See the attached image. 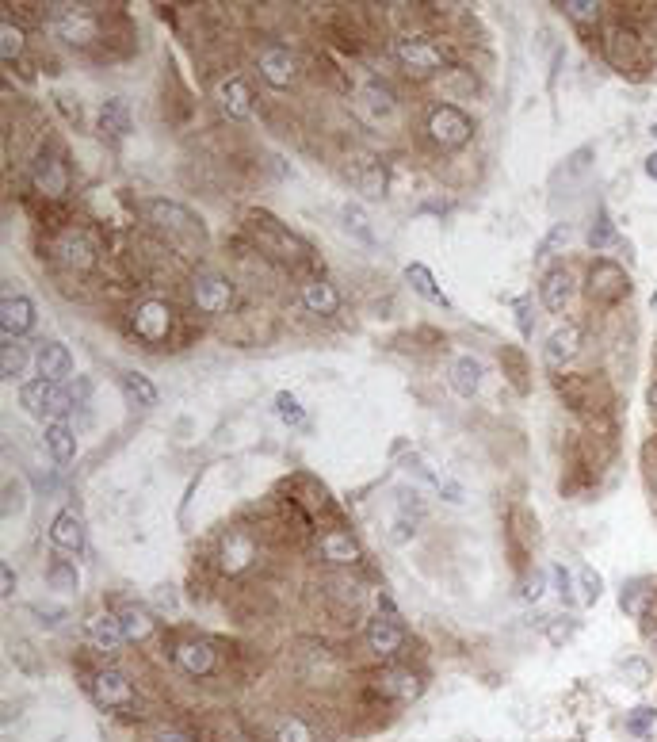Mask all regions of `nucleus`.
<instances>
[{"mask_svg":"<svg viewBox=\"0 0 657 742\" xmlns=\"http://www.w3.org/2000/svg\"><path fill=\"white\" fill-rule=\"evenodd\" d=\"M146 215L149 222L165 234V241H172L180 253H191V249H203V241H207V234H203V226H199V219L191 215V211H184L180 203H169V199H149L146 203Z\"/></svg>","mask_w":657,"mask_h":742,"instance_id":"nucleus-1","label":"nucleus"},{"mask_svg":"<svg viewBox=\"0 0 657 742\" xmlns=\"http://www.w3.org/2000/svg\"><path fill=\"white\" fill-rule=\"evenodd\" d=\"M424 134H428V142L436 150L455 153L474 138V119L463 108H455V104H436L428 111V119H424Z\"/></svg>","mask_w":657,"mask_h":742,"instance_id":"nucleus-2","label":"nucleus"},{"mask_svg":"<svg viewBox=\"0 0 657 742\" xmlns=\"http://www.w3.org/2000/svg\"><path fill=\"white\" fill-rule=\"evenodd\" d=\"M20 406L35 417H50V421H62L73 406H77V394L69 391L65 383H50V379H31L20 387Z\"/></svg>","mask_w":657,"mask_h":742,"instance_id":"nucleus-3","label":"nucleus"},{"mask_svg":"<svg viewBox=\"0 0 657 742\" xmlns=\"http://www.w3.org/2000/svg\"><path fill=\"white\" fill-rule=\"evenodd\" d=\"M394 58L413 77H436L447 66V54L440 50V43H432V35H398Z\"/></svg>","mask_w":657,"mask_h":742,"instance_id":"nucleus-4","label":"nucleus"},{"mask_svg":"<svg viewBox=\"0 0 657 742\" xmlns=\"http://www.w3.org/2000/svg\"><path fill=\"white\" fill-rule=\"evenodd\" d=\"M585 291L589 299L600 306H615L619 299L631 295V276L623 272V264L608 261V257H596L589 264V276H585Z\"/></svg>","mask_w":657,"mask_h":742,"instance_id":"nucleus-5","label":"nucleus"},{"mask_svg":"<svg viewBox=\"0 0 657 742\" xmlns=\"http://www.w3.org/2000/svg\"><path fill=\"white\" fill-rule=\"evenodd\" d=\"M85 685H88V697L96 700V708H104V712H127V708H134V685L115 666H100Z\"/></svg>","mask_w":657,"mask_h":742,"instance_id":"nucleus-6","label":"nucleus"},{"mask_svg":"<svg viewBox=\"0 0 657 742\" xmlns=\"http://www.w3.org/2000/svg\"><path fill=\"white\" fill-rule=\"evenodd\" d=\"M172 322H176V314H172V306L165 303V299H142V303L130 310V329H134V337H138L142 345H161V341H169Z\"/></svg>","mask_w":657,"mask_h":742,"instance_id":"nucleus-7","label":"nucleus"},{"mask_svg":"<svg viewBox=\"0 0 657 742\" xmlns=\"http://www.w3.org/2000/svg\"><path fill=\"white\" fill-rule=\"evenodd\" d=\"M191 303L199 314H226L234 303V280L222 272H195L191 280Z\"/></svg>","mask_w":657,"mask_h":742,"instance_id":"nucleus-8","label":"nucleus"},{"mask_svg":"<svg viewBox=\"0 0 657 742\" xmlns=\"http://www.w3.org/2000/svg\"><path fill=\"white\" fill-rule=\"evenodd\" d=\"M256 69L260 77L268 81L272 88H291L298 81V58L291 46L283 43H264L260 54H256Z\"/></svg>","mask_w":657,"mask_h":742,"instance_id":"nucleus-9","label":"nucleus"},{"mask_svg":"<svg viewBox=\"0 0 657 742\" xmlns=\"http://www.w3.org/2000/svg\"><path fill=\"white\" fill-rule=\"evenodd\" d=\"M54 31L69 46H88L100 35V20L88 8H81V4H58L54 8Z\"/></svg>","mask_w":657,"mask_h":742,"instance_id":"nucleus-10","label":"nucleus"},{"mask_svg":"<svg viewBox=\"0 0 657 742\" xmlns=\"http://www.w3.org/2000/svg\"><path fill=\"white\" fill-rule=\"evenodd\" d=\"M604 54L619 73H631L646 62V50H642V39H638L631 27H608L604 31Z\"/></svg>","mask_w":657,"mask_h":742,"instance_id":"nucleus-11","label":"nucleus"},{"mask_svg":"<svg viewBox=\"0 0 657 742\" xmlns=\"http://www.w3.org/2000/svg\"><path fill=\"white\" fill-rule=\"evenodd\" d=\"M585 349V326L581 322H562L558 329H551V337H547V345H543V360H547V368H566L577 352Z\"/></svg>","mask_w":657,"mask_h":742,"instance_id":"nucleus-12","label":"nucleus"},{"mask_svg":"<svg viewBox=\"0 0 657 742\" xmlns=\"http://www.w3.org/2000/svg\"><path fill=\"white\" fill-rule=\"evenodd\" d=\"M318 555L329 567H356L363 559V547L348 528H329L318 536Z\"/></svg>","mask_w":657,"mask_h":742,"instance_id":"nucleus-13","label":"nucleus"},{"mask_svg":"<svg viewBox=\"0 0 657 742\" xmlns=\"http://www.w3.org/2000/svg\"><path fill=\"white\" fill-rule=\"evenodd\" d=\"M54 253H58V261L69 264V268L88 272V268L96 264V241L88 238L81 226H69V230H62L58 241H54Z\"/></svg>","mask_w":657,"mask_h":742,"instance_id":"nucleus-14","label":"nucleus"},{"mask_svg":"<svg viewBox=\"0 0 657 742\" xmlns=\"http://www.w3.org/2000/svg\"><path fill=\"white\" fill-rule=\"evenodd\" d=\"M172 658H176V666L188 677H211L218 670V651H214L207 639H184V643H176Z\"/></svg>","mask_w":657,"mask_h":742,"instance_id":"nucleus-15","label":"nucleus"},{"mask_svg":"<svg viewBox=\"0 0 657 742\" xmlns=\"http://www.w3.org/2000/svg\"><path fill=\"white\" fill-rule=\"evenodd\" d=\"M363 639H367V651L375 658H394L405 647V628L394 616H375V620H367Z\"/></svg>","mask_w":657,"mask_h":742,"instance_id":"nucleus-16","label":"nucleus"},{"mask_svg":"<svg viewBox=\"0 0 657 742\" xmlns=\"http://www.w3.org/2000/svg\"><path fill=\"white\" fill-rule=\"evenodd\" d=\"M256 559V544L249 532H241V528H230L226 536H222V544H218V567L226 570V574H241V570H249Z\"/></svg>","mask_w":657,"mask_h":742,"instance_id":"nucleus-17","label":"nucleus"},{"mask_svg":"<svg viewBox=\"0 0 657 742\" xmlns=\"http://www.w3.org/2000/svg\"><path fill=\"white\" fill-rule=\"evenodd\" d=\"M31 180H35V188L50 199H62L65 192H69V169H65V161L58 153H39V161H35V169H31Z\"/></svg>","mask_w":657,"mask_h":742,"instance_id":"nucleus-18","label":"nucleus"},{"mask_svg":"<svg viewBox=\"0 0 657 742\" xmlns=\"http://www.w3.org/2000/svg\"><path fill=\"white\" fill-rule=\"evenodd\" d=\"M31 329H35V303L27 295H4V303H0V333L20 341L23 333H31Z\"/></svg>","mask_w":657,"mask_h":742,"instance_id":"nucleus-19","label":"nucleus"},{"mask_svg":"<svg viewBox=\"0 0 657 742\" xmlns=\"http://www.w3.org/2000/svg\"><path fill=\"white\" fill-rule=\"evenodd\" d=\"M218 108L226 111V119H237V123L253 119V88H249V81L245 77H226L218 85Z\"/></svg>","mask_w":657,"mask_h":742,"instance_id":"nucleus-20","label":"nucleus"},{"mask_svg":"<svg viewBox=\"0 0 657 742\" xmlns=\"http://www.w3.org/2000/svg\"><path fill=\"white\" fill-rule=\"evenodd\" d=\"M394 108H398V100H394V92L382 85V81H367V85H360V92H356V111H360L363 119H371V123L390 119Z\"/></svg>","mask_w":657,"mask_h":742,"instance_id":"nucleus-21","label":"nucleus"},{"mask_svg":"<svg viewBox=\"0 0 657 742\" xmlns=\"http://www.w3.org/2000/svg\"><path fill=\"white\" fill-rule=\"evenodd\" d=\"M85 632H88V639H92V647H100V651H119V647L127 643L119 612H92L85 620Z\"/></svg>","mask_w":657,"mask_h":742,"instance_id":"nucleus-22","label":"nucleus"},{"mask_svg":"<svg viewBox=\"0 0 657 742\" xmlns=\"http://www.w3.org/2000/svg\"><path fill=\"white\" fill-rule=\"evenodd\" d=\"M302 306L310 310V314H321V318H329V314H337L340 310V291L333 280H325V276H310L306 284H302Z\"/></svg>","mask_w":657,"mask_h":742,"instance_id":"nucleus-23","label":"nucleus"},{"mask_svg":"<svg viewBox=\"0 0 657 742\" xmlns=\"http://www.w3.org/2000/svg\"><path fill=\"white\" fill-rule=\"evenodd\" d=\"M35 364H39V375L50 379V383H65L73 375V352L58 345V341H43L39 352H35Z\"/></svg>","mask_w":657,"mask_h":742,"instance_id":"nucleus-24","label":"nucleus"},{"mask_svg":"<svg viewBox=\"0 0 657 742\" xmlns=\"http://www.w3.org/2000/svg\"><path fill=\"white\" fill-rule=\"evenodd\" d=\"M539 295H543V306L551 310V314H566V306H570L573 299V276L570 268H551L547 276H543V284H539Z\"/></svg>","mask_w":657,"mask_h":742,"instance_id":"nucleus-25","label":"nucleus"},{"mask_svg":"<svg viewBox=\"0 0 657 742\" xmlns=\"http://www.w3.org/2000/svg\"><path fill=\"white\" fill-rule=\"evenodd\" d=\"M375 689H379L382 697L398 700V704H409V700L421 697V677L409 674V670H382L379 677H375Z\"/></svg>","mask_w":657,"mask_h":742,"instance_id":"nucleus-26","label":"nucleus"},{"mask_svg":"<svg viewBox=\"0 0 657 742\" xmlns=\"http://www.w3.org/2000/svg\"><path fill=\"white\" fill-rule=\"evenodd\" d=\"M50 540L62 551H85V521L77 509H62L50 524Z\"/></svg>","mask_w":657,"mask_h":742,"instance_id":"nucleus-27","label":"nucleus"},{"mask_svg":"<svg viewBox=\"0 0 657 742\" xmlns=\"http://www.w3.org/2000/svg\"><path fill=\"white\" fill-rule=\"evenodd\" d=\"M478 387H482V364H478L470 352H463V356L451 364V391L459 394V398H474Z\"/></svg>","mask_w":657,"mask_h":742,"instance_id":"nucleus-28","label":"nucleus"},{"mask_svg":"<svg viewBox=\"0 0 657 742\" xmlns=\"http://www.w3.org/2000/svg\"><path fill=\"white\" fill-rule=\"evenodd\" d=\"M43 440H46V448H50V456L58 459V463H69V459L77 456V433H73L69 421H50Z\"/></svg>","mask_w":657,"mask_h":742,"instance_id":"nucleus-29","label":"nucleus"},{"mask_svg":"<svg viewBox=\"0 0 657 742\" xmlns=\"http://www.w3.org/2000/svg\"><path fill=\"white\" fill-rule=\"evenodd\" d=\"M119 620H123V635H127V643H146L149 635L157 632L153 612H146L142 605H127V609L119 612Z\"/></svg>","mask_w":657,"mask_h":742,"instance_id":"nucleus-30","label":"nucleus"},{"mask_svg":"<svg viewBox=\"0 0 657 742\" xmlns=\"http://www.w3.org/2000/svg\"><path fill=\"white\" fill-rule=\"evenodd\" d=\"M100 134H107L111 142L127 138L130 134V111H127V100H107L100 108Z\"/></svg>","mask_w":657,"mask_h":742,"instance_id":"nucleus-31","label":"nucleus"},{"mask_svg":"<svg viewBox=\"0 0 657 742\" xmlns=\"http://www.w3.org/2000/svg\"><path fill=\"white\" fill-rule=\"evenodd\" d=\"M27 364H31L27 345H20L16 337H4V345H0V375L4 379H23Z\"/></svg>","mask_w":657,"mask_h":742,"instance_id":"nucleus-32","label":"nucleus"},{"mask_svg":"<svg viewBox=\"0 0 657 742\" xmlns=\"http://www.w3.org/2000/svg\"><path fill=\"white\" fill-rule=\"evenodd\" d=\"M23 50H27V35H23V27L12 20V16H4V20H0V58H4V66L20 62Z\"/></svg>","mask_w":657,"mask_h":742,"instance_id":"nucleus-33","label":"nucleus"},{"mask_svg":"<svg viewBox=\"0 0 657 742\" xmlns=\"http://www.w3.org/2000/svg\"><path fill=\"white\" fill-rule=\"evenodd\" d=\"M119 383H123V391H127V398L138 410H153V406H157V387L149 383L142 371H123Z\"/></svg>","mask_w":657,"mask_h":742,"instance_id":"nucleus-34","label":"nucleus"},{"mask_svg":"<svg viewBox=\"0 0 657 742\" xmlns=\"http://www.w3.org/2000/svg\"><path fill=\"white\" fill-rule=\"evenodd\" d=\"M405 280H409V284H413V291H417V295H424L428 303L451 306V303H447V295H444V291H440V284L432 280V272H428L424 264H417V261H413V264H405Z\"/></svg>","mask_w":657,"mask_h":742,"instance_id":"nucleus-35","label":"nucleus"},{"mask_svg":"<svg viewBox=\"0 0 657 742\" xmlns=\"http://www.w3.org/2000/svg\"><path fill=\"white\" fill-rule=\"evenodd\" d=\"M340 215H344V230L360 241V245H375V230H371V219H367V211H363L360 203H344Z\"/></svg>","mask_w":657,"mask_h":742,"instance_id":"nucleus-36","label":"nucleus"},{"mask_svg":"<svg viewBox=\"0 0 657 742\" xmlns=\"http://www.w3.org/2000/svg\"><path fill=\"white\" fill-rule=\"evenodd\" d=\"M46 586H50L54 593H77L81 574H77V567H73L69 559H54L50 570H46Z\"/></svg>","mask_w":657,"mask_h":742,"instance_id":"nucleus-37","label":"nucleus"},{"mask_svg":"<svg viewBox=\"0 0 657 742\" xmlns=\"http://www.w3.org/2000/svg\"><path fill=\"white\" fill-rule=\"evenodd\" d=\"M558 8H562V16L573 20L577 27H593V23H600V4H596V0H562Z\"/></svg>","mask_w":657,"mask_h":742,"instance_id":"nucleus-38","label":"nucleus"},{"mask_svg":"<svg viewBox=\"0 0 657 742\" xmlns=\"http://www.w3.org/2000/svg\"><path fill=\"white\" fill-rule=\"evenodd\" d=\"M600 593H604V578L596 574L593 567H581L577 570V605H596L600 601Z\"/></svg>","mask_w":657,"mask_h":742,"instance_id":"nucleus-39","label":"nucleus"},{"mask_svg":"<svg viewBox=\"0 0 657 742\" xmlns=\"http://www.w3.org/2000/svg\"><path fill=\"white\" fill-rule=\"evenodd\" d=\"M272 742H314V731H310V723L298 720V716H283Z\"/></svg>","mask_w":657,"mask_h":742,"instance_id":"nucleus-40","label":"nucleus"},{"mask_svg":"<svg viewBox=\"0 0 657 742\" xmlns=\"http://www.w3.org/2000/svg\"><path fill=\"white\" fill-rule=\"evenodd\" d=\"M566 241H570V226H566V222H554L551 234L539 241V249H535V264L551 261L554 249H558V245H566Z\"/></svg>","mask_w":657,"mask_h":742,"instance_id":"nucleus-41","label":"nucleus"},{"mask_svg":"<svg viewBox=\"0 0 657 742\" xmlns=\"http://www.w3.org/2000/svg\"><path fill=\"white\" fill-rule=\"evenodd\" d=\"M356 188H360V192H367V196H382L386 176H382L379 161H371V157H367V169H363V173H356Z\"/></svg>","mask_w":657,"mask_h":742,"instance_id":"nucleus-42","label":"nucleus"},{"mask_svg":"<svg viewBox=\"0 0 657 742\" xmlns=\"http://www.w3.org/2000/svg\"><path fill=\"white\" fill-rule=\"evenodd\" d=\"M612 241H615V226H612V219H608V211H600L593 222V230H589V245H593V249H608Z\"/></svg>","mask_w":657,"mask_h":742,"instance_id":"nucleus-43","label":"nucleus"},{"mask_svg":"<svg viewBox=\"0 0 657 742\" xmlns=\"http://www.w3.org/2000/svg\"><path fill=\"white\" fill-rule=\"evenodd\" d=\"M276 414L283 417L287 425H302V421H306L302 406H298V398H295V394H287V391L276 394Z\"/></svg>","mask_w":657,"mask_h":742,"instance_id":"nucleus-44","label":"nucleus"},{"mask_svg":"<svg viewBox=\"0 0 657 742\" xmlns=\"http://www.w3.org/2000/svg\"><path fill=\"white\" fill-rule=\"evenodd\" d=\"M554 586H558V593H562V601L566 605H577V586H573V574L562 563L554 567Z\"/></svg>","mask_w":657,"mask_h":742,"instance_id":"nucleus-45","label":"nucleus"},{"mask_svg":"<svg viewBox=\"0 0 657 742\" xmlns=\"http://www.w3.org/2000/svg\"><path fill=\"white\" fill-rule=\"evenodd\" d=\"M23 509V486L20 482H4V517Z\"/></svg>","mask_w":657,"mask_h":742,"instance_id":"nucleus-46","label":"nucleus"},{"mask_svg":"<svg viewBox=\"0 0 657 742\" xmlns=\"http://www.w3.org/2000/svg\"><path fill=\"white\" fill-rule=\"evenodd\" d=\"M654 723H657V712H654V708H635V716L627 720V727H631L635 735H642V731H646V727H654Z\"/></svg>","mask_w":657,"mask_h":742,"instance_id":"nucleus-47","label":"nucleus"},{"mask_svg":"<svg viewBox=\"0 0 657 742\" xmlns=\"http://www.w3.org/2000/svg\"><path fill=\"white\" fill-rule=\"evenodd\" d=\"M153 742H195L188 735V731H180V727H161L157 735H153Z\"/></svg>","mask_w":657,"mask_h":742,"instance_id":"nucleus-48","label":"nucleus"},{"mask_svg":"<svg viewBox=\"0 0 657 742\" xmlns=\"http://www.w3.org/2000/svg\"><path fill=\"white\" fill-rule=\"evenodd\" d=\"M524 597H528V601H539V597H543V574H539V570H531V578L524 582Z\"/></svg>","mask_w":657,"mask_h":742,"instance_id":"nucleus-49","label":"nucleus"},{"mask_svg":"<svg viewBox=\"0 0 657 742\" xmlns=\"http://www.w3.org/2000/svg\"><path fill=\"white\" fill-rule=\"evenodd\" d=\"M0 586H4V590H0V593H4V597H12V593H16V586H20V578H16V570L8 567V563L0 567Z\"/></svg>","mask_w":657,"mask_h":742,"instance_id":"nucleus-50","label":"nucleus"},{"mask_svg":"<svg viewBox=\"0 0 657 742\" xmlns=\"http://www.w3.org/2000/svg\"><path fill=\"white\" fill-rule=\"evenodd\" d=\"M623 670H627V674L635 677L631 685H646V681H650V670H646V662H627Z\"/></svg>","mask_w":657,"mask_h":742,"instance_id":"nucleus-51","label":"nucleus"},{"mask_svg":"<svg viewBox=\"0 0 657 742\" xmlns=\"http://www.w3.org/2000/svg\"><path fill=\"white\" fill-rule=\"evenodd\" d=\"M516 322H520V333H524V337H531V329H535V322H531L528 303H520V310H516Z\"/></svg>","mask_w":657,"mask_h":742,"instance_id":"nucleus-52","label":"nucleus"},{"mask_svg":"<svg viewBox=\"0 0 657 742\" xmlns=\"http://www.w3.org/2000/svg\"><path fill=\"white\" fill-rule=\"evenodd\" d=\"M646 402H650V414H657V379L650 383V391H646Z\"/></svg>","mask_w":657,"mask_h":742,"instance_id":"nucleus-53","label":"nucleus"},{"mask_svg":"<svg viewBox=\"0 0 657 742\" xmlns=\"http://www.w3.org/2000/svg\"><path fill=\"white\" fill-rule=\"evenodd\" d=\"M646 176H650V180H657V153H650V157H646Z\"/></svg>","mask_w":657,"mask_h":742,"instance_id":"nucleus-54","label":"nucleus"},{"mask_svg":"<svg viewBox=\"0 0 657 742\" xmlns=\"http://www.w3.org/2000/svg\"><path fill=\"white\" fill-rule=\"evenodd\" d=\"M650 134H654V138H657V119H654V127H650Z\"/></svg>","mask_w":657,"mask_h":742,"instance_id":"nucleus-55","label":"nucleus"}]
</instances>
